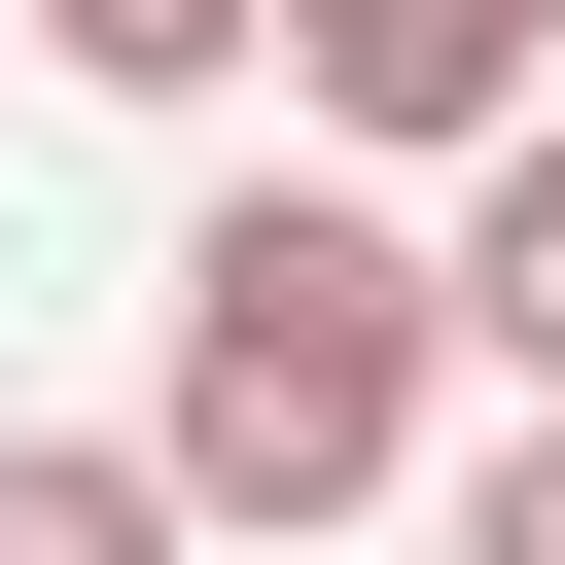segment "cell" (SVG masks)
Returning a JSON list of instances; mask_svg holds the SVG:
<instances>
[{
    "mask_svg": "<svg viewBox=\"0 0 565 565\" xmlns=\"http://www.w3.org/2000/svg\"><path fill=\"white\" fill-rule=\"evenodd\" d=\"M424 353H459V282L353 212V177H247L212 247H177V530H353L388 459H424Z\"/></svg>",
    "mask_w": 565,
    "mask_h": 565,
    "instance_id": "obj_1",
    "label": "cell"
},
{
    "mask_svg": "<svg viewBox=\"0 0 565 565\" xmlns=\"http://www.w3.org/2000/svg\"><path fill=\"white\" fill-rule=\"evenodd\" d=\"M282 106H318V141H459V177H494V141L565 106V0H282Z\"/></svg>",
    "mask_w": 565,
    "mask_h": 565,
    "instance_id": "obj_2",
    "label": "cell"
},
{
    "mask_svg": "<svg viewBox=\"0 0 565 565\" xmlns=\"http://www.w3.org/2000/svg\"><path fill=\"white\" fill-rule=\"evenodd\" d=\"M424 282H459V353H494V388H565V106L459 177V247H424Z\"/></svg>",
    "mask_w": 565,
    "mask_h": 565,
    "instance_id": "obj_3",
    "label": "cell"
},
{
    "mask_svg": "<svg viewBox=\"0 0 565 565\" xmlns=\"http://www.w3.org/2000/svg\"><path fill=\"white\" fill-rule=\"evenodd\" d=\"M0 565H177V459H71V424H0Z\"/></svg>",
    "mask_w": 565,
    "mask_h": 565,
    "instance_id": "obj_4",
    "label": "cell"
},
{
    "mask_svg": "<svg viewBox=\"0 0 565 565\" xmlns=\"http://www.w3.org/2000/svg\"><path fill=\"white\" fill-rule=\"evenodd\" d=\"M35 35H71V71H106V106H212V71H247V35H282V0H35Z\"/></svg>",
    "mask_w": 565,
    "mask_h": 565,
    "instance_id": "obj_5",
    "label": "cell"
},
{
    "mask_svg": "<svg viewBox=\"0 0 565 565\" xmlns=\"http://www.w3.org/2000/svg\"><path fill=\"white\" fill-rule=\"evenodd\" d=\"M459 565H565V388H530V424L459 459Z\"/></svg>",
    "mask_w": 565,
    "mask_h": 565,
    "instance_id": "obj_6",
    "label": "cell"
}]
</instances>
